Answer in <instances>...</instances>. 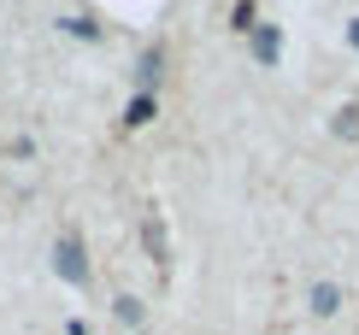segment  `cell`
<instances>
[{"label": "cell", "mask_w": 359, "mask_h": 335, "mask_svg": "<svg viewBox=\"0 0 359 335\" xmlns=\"http://www.w3.org/2000/svg\"><path fill=\"white\" fill-rule=\"evenodd\" d=\"M53 271H59V277H65V282H88V259H83V241L77 235H59L53 241Z\"/></svg>", "instance_id": "cell-1"}, {"label": "cell", "mask_w": 359, "mask_h": 335, "mask_svg": "<svg viewBox=\"0 0 359 335\" xmlns=\"http://www.w3.org/2000/svg\"><path fill=\"white\" fill-rule=\"evenodd\" d=\"M277 48H283L277 24H253V59H259V65H277Z\"/></svg>", "instance_id": "cell-2"}, {"label": "cell", "mask_w": 359, "mask_h": 335, "mask_svg": "<svg viewBox=\"0 0 359 335\" xmlns=\"http://www.w3.org/2000/svg\"><path fill=\"white\" fill-rule=\"evenodd\" d=\"M312 312H324V317L336 312V288H330V282H318V288H312Z\"/></svg>", "instance_id": "cell-3"}, {"label": "cell", "mask_w": 359, "mask_h": 335, "mask_svg": "<svg viewBox=\"0 0 359 335\" xmlns=\"http://www.w3.org/2000/svg\"><path fill=\"white\" fill-rule=\"evenodd\" d=\"M336 135H359V106H341L336 112Z\"/></svg>", "instance_id": "cell-4"}, {"label": "cell", "mask_w": 359, "mask_h": 335, "mask_svg": "<svg viewBox=\"0 0 359 335\" xmlns=\"http://www.w3.org/2000/svg\"><path fill=\"white\" fill-rule=\"evenodd\" d=\"M147 118H154V100L136 95V100H130V118H124V124H147Z\"/></svg>", "instance_id": "cell-5"}, {"label": "cell", "mask_w": 359, "mask_h": 335, "mask_svg": "<svg viewBox=\"0 0 359 335\" xmlns=\"http://www.w3.org/2000/svg\"><path fill=\"white\" fill-rule=\"evenodd\" d=\"M348 36H353V48H359V18H353V29H348Z\"/></svg>", "instance_id": "cell-6"}]
</instances>
